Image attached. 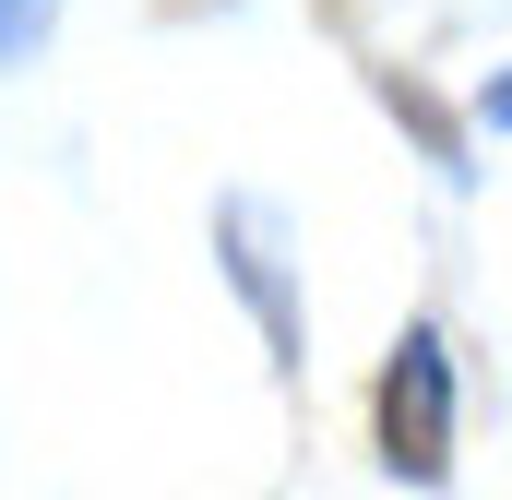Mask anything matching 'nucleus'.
Returning <instances> with one entry per match:
<instances>
[{
	"mask_svg": "<svg viewBox=\"0 0 512 500\" xmlns=\"http://www.w3.org/2000/svg\"><path fill=\"white\" fill-rule=\"evenodd\" d=\"M382 465L405 489L453 477V346H441V322H405L382 358Z\"/></svg>",
	"mask_w": 512,
	"mask_h": 500,
	"instance_id": "f257e3e1",
	"label": "nucleus"
},
{
	"mask_svg": "<svg viewBox=\"0 0 512 500\" xmlns=\"http://www.w3.org/2000/svg\"><path fill=\"white\" fill-rule=\"evenodd\" d=\"M489 131H512V72H501V84H489Z\"/></svg>",
	"mask_w": 512,
	"mask_h": 500,
	"instance_id": "20e7f679",
	"label": "nucleus"
},
{
	"mask_svg": "<svg viewBox=\"0 0 512 500\" xmlns=\"http://www.w3.org/2000/svg\"><path fill=\"white\" fill-rule=\"evenodd\" d=\"M48 24H60V0H0V72H12V60H36V48H48Z\"/></svg>",
	"mask_w": 512,
	"mask_h": 500,
	"instance_id": "7ed1b4c3",
	"label": "nucleus"
},
{
	"mask_svg": "<svg viewBox=\"0 0 512 500\" xmlns=\"http://www.w3.org/2000/svg\"><path fill=\"white\" fill-rule=\"evenodd\" d=\"M227 274L251 286V310H262V334H274V358L298 370V334H310V322H298V286H286V262H274V215H262V203H227Z\"/></svg>",
	"mask_w": 512,
	"mask_h": 500,
	"instance_id": "f03ea898",
	"label": "nucleus"
}]
</instances>
